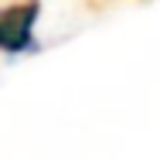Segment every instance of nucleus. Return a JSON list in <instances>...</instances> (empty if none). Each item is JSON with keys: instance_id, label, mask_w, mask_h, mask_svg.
I'll return each mask as SVG.
<instances>
[{"instance_id": "f257e3e1", "label": "nucleus", "mask_w": 160, "mask_h": 160, "mask_svg": "<svg viewBox=\"0 0 160 160\" xmlns=\"http://www.w3.org/2000/svg\"><path fill=\"white\" fill-rule=\"evenodd\" d=\"M38 0L24 3H10L7 10H0V51L7 55H21L34 44V21H38Z\"/></svg>"}]
</instances>
